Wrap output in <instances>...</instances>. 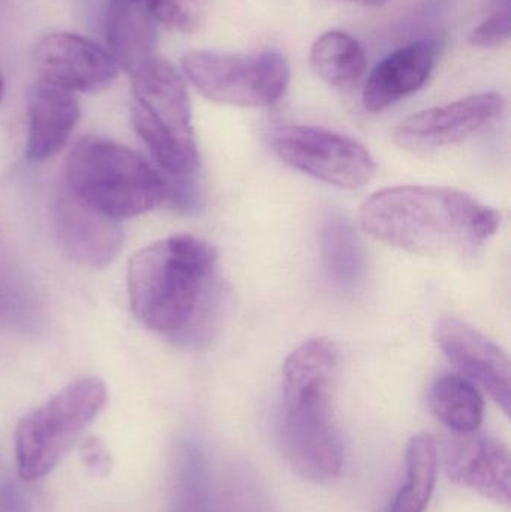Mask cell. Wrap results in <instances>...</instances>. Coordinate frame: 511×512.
<instances>
[{
  "label": "cell",
  "mask_w": 511,
  "mask_h": 512,
  "mask_svg": "<svg viewBox=\"0 0 511 512\" xmlns=\"http://www.w3.org/2000/svg\"><path fill=\"white\" fill-rule=\"evenodd\" d=\"M216 267V249L191 234H176L140 249L128 264L132 313L155 333L204 339L221 304Z\"/></svg>",
  "instance_id": "obj_1"
},
{
  "label": "cell",
  "mask_w": 511,
  "mask_h": 512,
  "mask_svg": "<svg viewBox=\"0 0 511 512\" xmlns=\"http://www.w3.org/2000/svg\"><path fill=\"white\" fill-rule=\"evenodd\" d=\"M360 228L372 239L417 255H473L497 234L501 216L465 192L396 186L360 207Z\"/></svg>",
  "instance_id": "obj_2"
},
{
  "label": "cell",
  "mask_w": 511,
  "mask_h": 512,
  "mask_svg": "<svg viewBox=\"0 0 511 512\" xmlns=\"http://www.w3.org/2000/svg\"><path fill=\"white\" fill-rule=\"evenodd\" d=\"M186 180L170 182L140 153L101 137L81 138L63 168V188L96 212L122 222L159 206H191Z\"/></svg>",
  "instance_id": "obj_3"
},
{
  "label": "cell",
  "mask_w": 511,
  "mask_h": 512,
  "mask_svg": "<svg viewBox=\"0 0 511 512\" xmlns=\"http://www.w3.org/2000/svg\"><path fill=\"white\" fill-rule=\"evenodd\" d=\"M132 123L152 158L171 179L188 180L200 168L185 78L153 56L132 75Z\"/></svg>",
  "instance_id": "obj_4"
},
{
  "label": "cell",
  "mask_w": 511,
  "mask_h": 512,
  "mask_svg": "<svg viewBox=\"0 0 511 512\" xmlns=\"http://www.w3.org/2000/svg\"><path fill=\"white\" fill-rule=\"evenodd\" d=\"M107 385L80 378L24 415L15 430L18 475L36 481L50 474L107 405Z\"/></svg>",
  "instance_id": "obj_5"
},
{
  "label": "cell",
  "mask_w": 511,
  "mask_h": 512,
  "mask_svg": "<svg viewBox=\"0 0 511 512\" xmlns=\"http://www.w3.org/2000/svg\"><path fill=\"white\" fill-rule=\"evenodd\" d=\"M183 75L216 104L243 108L272 107L290 84V65L278 51L224 53L189 51L182 57Z\"/></svg>",
  "instance_id": "obj_6"
},
{
  "label": "cell",
  "mask_w": 511,
  "mask_h": 512,
  "mask_svg": "<svg viewBox=\"0 0 511 512\" xmlns=\"http://www.w3.org/2000/svg\"><path fill=\"white\" fill-rule=\"evenodd\" d=\"M270 146L294 170L342 189L371 182L375 161L363 144L317 126L288 125L273 129Z\"/></svg>",
  "instance_id": "obj_7"
},
{
  "label": "cell",
  "mask_w": 511,
  "mask_h": 512,
  "mask_svg": "<svg viewBox=\"0 0 511 512\" xmlns=\"http://www.w3.org/2000/svg\"><path fill=\"white\" fill-rule=\"evenodd\" d=\"M276 439L288 465L305 480L321 484L341 474L344 442L333 421L330 400L282 408Z\"/></svg>",
  "instance_id": "obj_8"
},
{
  "label": "cell",
  "mask_w": 511,
  "mask_h": 512,
  "mask_svg": "<svg viewBox=\"0 0 511 512\" xmlns=\"http://www.w3.org/2000/svg\"><path fill=\"white\" fill-rule=\"evenodd\" d=\"M504 111L506 99L501 93H477L407 117L396 126L393 140L408 152H431L479 134L500 120Z\"/></svg>",
  "instance_id": "obj_9"
},
{
  "label": "cell",
  "mask_w": 511,
  "mask_h": 512,
  "mask_svg": "<svg viewBox=\"0 0 511 512\" xmlns=\"http://www.w3.org/2000/svg\"><path fill=\"white\" fill-rule=\"evenodd\" d=\"M33 65L41 83L69 93L107 89L120 71L108 51L68 32L44 36L33 51Z\"/></svg>",
  "instance_id": "obj_10"
},
{
  "label": "cell",
  "mask_w": 511,
  "mask_h": 512,
  "mask_svg": "<svg viewBox=\"0 0 511 512\" xmlns=\"http://www.w3.org/2000/svg\"><path fill=\"white\" fill-rule=\"evenodd\" d=\"M434 339L447 360L465 379L510 415V361L506 352L473 325L455 316L438 319Z\"/></svg>",
  "instance_id": "obj_11"
},
{
  "label": "cell",
  "mask_w": 511,
  "mask_h": 512,
  "mask_svg": "<svg viewBox=\"0 0 511 512\" xmlns=\"http://www.w3.org/2000/svg\"><path fill=\"white\" fill-rule=\"evenodd\" d=\"M443 463L456 486L501 505L511 501V456L506 444L483 433H453L444 438Z\"/></svg>",
  "instance_id": "obj_12"
},
{
  "label": "cell",
  "mask_w": 511,
  "mask_h": 512,
  "mask_svg": "<svg viewBox=\"0 0 511 512\" xmlns=\"http://www.w3.org/2000/svg\"><path fill=\"white\" fill-rule=\"evenodd\" d=\"M54 225L62 251L83 267H107L125 242L119 221L81 203L62 185L57 192Z\"/></svg>",
  "instance_id": "obj_13"
},
{
  "label": "cell",
  "mask_w": 511,
  "mask_h": 512,
  "mask_svg": "<svg viewBox=\"0 0 511 512\" xmlns=\"http://www.w3.org/2000/svg\"><path fill=\"white\" fill-rule=\"evenodd\" d=\"M437 57L438 47L432 41L411 42L384 57L366 78L363 107L381 113L419 92L431 78Z\"/></svg>",
  "instance_id": "obj_14"
},
{
  "label": "cell",
  "mask_w": 511,
  "mask_h": 512,
  "mask_svg": "<svg viewBox=\"0 0 511 512\" xmlns=\"http://www.w3.org/2000/svg\"><path fill=\"white\" fill-rule=\"evenodd\" d=\"M27 117V159L44 162L68 143L80 120V107L72 93L38 83L29 92Z\"/></svg>",
  "instance_id": "obj_15"
},
{
  "label": "cell",
  "mask_w": 511,
  "mask_h": 512,
  "mask_svg": "<svg viewBox=\"0 0 511 512\" xmlns=\"http://www.w3.org/2000/svg\"><path fill=\"white\" fill-rule=\"evenodd\" d=\"M339 349L329 339H311L294 349L282 369L284 408L330 400Z\"/></svg>",
  "instance_id": "obj_16"
},
{
  "label": "cell",
  "mask_w": 511,
  "mask_h": 512,
  "mask_svg": "<svg viewBox=\"0 0 511 512\" xmlns=\"http://www.w3.org/2000/svg\"><path fill=\"white\" fill-rule=\"evenodd\" d=\"M147 9L126 0H108L104 33L108 54L119 68L134 75L153 57L156 27Z\"/></svg>",
  "instance_id": "obj_17"
},
{
  "label": "cell",
  "mask_w": 511,
  "mask_h": 512,
  "mask_svg": "<svg viewBox=\"0 0 511 512\" xmlns=\"http://www.w3.org/2000/svg\"><path fill=\"white\" fill-rule=\"evenodd\" d=\"M315 74L339 90H351L365 78L368 57L359 41L341 30H329L315 39L309 53Z\"/></svg>",
  "instance_id": "obj_18"
},
{
  "label": "cell",
  "mask_w": 511,
  "mask_h": 512,
  "mask_svg": "<svg viewBox=\"0 0 511 512\" xmlns=\"http://www.w3.org/2000/svg\"><path fill=\"white\" fill-rule=\"evenodd\" d=\"M432 414L453 433L477 432L482 426L485 402L476 385L461 375H441L429 388Z\"/></svg>",
  "instance_id": "obj_19"
},
{
  "label": "cell",
  "mask_w": 511,
  "mask_h": 512,
  "mask_svg": "<svg viewBox=\"0 0 511 512\" xmlns=\"http://www.w3.org/2000/svg\"><path fill=\"white\" fill-rule=\"evenodd\" d=\"M170 512H216L209 465L195 442L180 445L174 456Z\"/></svg>",
  "instance_id": "obj_20"
},
{
  "label": "cell",
  "mask_w": 511,
  "mask_h": 512,
  "mask_svg": "<svg viewBox=\"0 0 511 512\" xmlns=\"http://www.w3.org/2000/svg\"><path fill=\"white\" fill-rule=\"evenodd\" d=\"M321 258L327 277L341 289H353L365 274V251L347 219L332 215L320 233Z\"/></svg>",
  "instance_id": "obj_21"
},
{
  "label": "cell",
  "mask_w": 511,
  "mask_h": 512,
  "mask_svg": "<svg viewBox=\"0 0 511 512\" xmlns=\"http://www.w3.org/2000/svg\"><path fill=\"white\" fill-rule=\"evenodd\" d=\"M437 442L429 435L411 439L405 457V480L386 512H425L437 481Z\"/></svg>",
  "instance_id": "obj_22"
},
{
  "label": "cell",
  "mask_w": 511,
  "mask_h": 512,
  "mask_svg": "<svg viewBox=\"0 0 511 512\" xmlns=\"http://www.w3.org/2000/svg\"><path fill=\"white\" fill-rule=\"evenodd\" d=\"M224 511L278 512L257 472L243 462H234L225 475Z\"/></svg>",
  "instance_id": "obj_23"
},
{
  "label": "cell",
  "mask_w": 511,
  "mask_h": 512,
  "mask_svg": "<svg viewBox=\"0 0 511 512\" xmlns=\"http://www.w3.org/2000/svg\"><path fill=\"white\" fill-rule=\"evenodd\" d=\"M149 12L165 29L189 35L204 23L207 0H155Z\"/></svg>",
  "instance_id": "obj_24"
},
{
  "label": "cell",
  "mask_w": 511,
  "mask_h": 512,
  "mask_svg": "<svg viewBox=\"0 0 511 512\" xmlns=\"http://www.w3.org/2000/svg\"><path fill=\"white\" fill-rule=\"evenodd\" d=\"M511 35V18L507 11L495 12L474 27L468 35L471 45L479 48H495L506 44Z\"/></svg>",
  "instance_id": "obj_25"
},
{
  "label": "cell",
  "mask_w": 511,
  "mask_h": 512,
  "mask_svg": "<svg viewBox=\"0 0 511 512\" xmlns=\"http://www.w3.org/2000/svg\"><path fill=\"white\" fill-rule=\"evenodd\" d=\"M80 457L90 474L107 478L113 469V459L104 442L96 436H89L80 445Z\"/></svg>",
  "instance_id": "obj_26"
},
{
  "label": "cell",
  "mask_w": 511,
  "mask_h": 512,
  "mask_svg": "<svg viewBox=\"0 0 511 512\" xmlns=\"http://www.w3.org/2000/svg\"><path fill=\"white\" fill-rule=\"evenodd\" d=\"M0 512H33L29 495L17 481L6 478L0 483Z\"/></svg>",
  "instance_id": "obj_27"
},
{
  "label": "cell",
  "mask_w": 511,
  "mask_h": 512,
  "mask_svg": "<svg viewBox=\"0 0 511 512\" xmlns=\"http://www.w3.org/2000/svg\"><path fill=\"white\" fill-rule=\"evenodd\" d=\"M338 2L353 3L360 6H381L389 0H338Z\"/></svg>",
  "instance_id": "obj_28"
},
{
  "label": "cell",
  "mask_w": 511,
  "mask_h": 512,
  "mask_svg": "<svg viewBox=\"0 0 511 512\" xmlns=\"http://www.w3.org/2000/svg\"><path fill=\"white\" fill-rule=\"evenodd\" d=\"M126 2L134 3V5L141 6V8L150 11V8H152V5L153 3H155V0H126Z\"/></svg>",
  "instance_id": "obj_29"
},
{
  "label": "cell",
  "mask_w": 511,
  "mask_h": 512,
  "mask_svg": "<svg viewBox=\"0 0 511 512\" xmlns=\"http://www.w3.org/2000/svg\"><path fill=\"white\" fill-rule=\"evenodd\" d=\"M3 93H5V83H3V77L0 75V102H2Z\"/></svg>",
  "instance_id": "obj_30"
}]
</instances>
